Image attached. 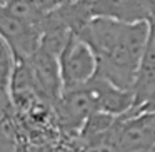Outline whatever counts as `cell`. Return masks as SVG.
Listing matches in <instances>:
<instances>
[{"mask_svg": "<svg viewBox=\"0 0 155 152\" xmlns=\"http://www.w3.org/2000/svg\"><path fill=\"white\" fill-rule=\"evenodd\" d=\"M58 64H60L64 90H72L87 85L97 75L98 70L95 52L77 34L68 39L67 45L58 55Z\"/></svg>", "mask_w": 155, "mask_h": 152, "instance_id": "2", "label": "cell"}, {"mask_svg": "<svg viewBox=\"0 0 155 152\" xmlns=\"http://www.w3.org/2000/svg\"><path fill=\"white\" fill-rule=\"evenodd\" d=\"M28 65H30L32 75H34L37 95L40 99L55 104L64 92L58 55H55L54 52L47 50L40 45V49L28 59Z\"/></svg>", "mask_w": 155, "mask_h": 152, "instance_id": "4", "label": "cell"}, {"mask_svg": "<svg viewBox=\"0 0 155 152\" xmlns=\"http://www.w3.org/2000/svg\"><path fill=\"white\" fill-rule=\"evenodd\" d=\"M17 67V57L8 44L0 37V87L10 90L14 72Z\"/></svg>", "mask_w": 155, "mask_h": 152, "instance_id": "9", "label": "cell"}, {"mask_svg": "<svg viewBox=\"0 0 155 152\" xmlns=\"http://www.w3.org/2000/svg\"><path fill=\"white\" fill-rule=\"evenodd\" d=\"M0 37L15 54L17 60H28L42 44V27L0 10Z\"/></svg>", "mask_w": 155, "mask_h": 152, "instance_id": "3", "label": "cell"}, {"mask_svg": "<svg viewBox=\"0 0 155 152\" xmlns=\"http://www.w3.org/2000/svg\"><path fill=\"white\" fill-rule=\"evenodd\" d=\"M55 110L60 125L65 130L80 132L87 119L94 112H97L95 100L92 92L87 85L72 90H64L57 102H55Z\"/></svg>", "mask_w": 155, "mask_h": 152, "instance_id": "5", "label": "cell"}, {"mask_svg": "<svg viewBox=\"0 0 155 152\" xmlns=\"http://www.w3.org/2000/svg\"><path fill=\"white\" fill-rule=\"evenodd\" d=\"M87 87L94 95L97 112H104L114 117H122V115H127L135 105V97L132 90L120 89L98 75H95L88 82Z\"/></svg>", "mask_w": 155, "mask_h": 152, "instance_id": "7", "label": "cell"}, {"mask_svg": "<svg viewBox=\"0 0 155 152\" xmlns=\"http://www.w3.org/2000/svg\"><path fill=\"white\" fill-rule=\"evenodd\" d=\"M152 20H155V12H153V17H152Z\"/></svg>", "mask_w": 155, "mask_h": 152, "instance_id": "12", "label": "cell"}, {"mask_svg": "<svg viewBox=\"0 0 155 152\" xmlns=\"http://www.w3.org/2000/svg\"><path fill=\"white\" fill-rule=\"evenodd\" d=\"M92 17L112 19L125 24L150 22L155 12V0H92Z\"/></svg>", "mask_w": 155, "mask_h": 152, "instance_id": "6", "label": "cell"}, {"mask_svg": "<svg viewBox=\"0 0 155 152\" xmlns=\"http://www.w3.org/2000/svg\"><path fill=\"white\" fill-rule=\"evenodd\" d=\"M132 92H134V97H135V105L132 110L143 105L155 92V20H150L148 40H147V45H145L143 54H142L140 65H138V72H137V77H135L134 87H132Z\"/></svg>", "mask_w": 155, "mask_h": 152, "instance_id": "8", "label": "cell"}, {"mask_svg": "<svg viewBox=\"0 0 155 152\" xmlns=\"http://www.w3.org/2000/svg\"><path fill=\"white\" fill-rule=\"evenodd\" d=\"M85 152H120L117 149V145L112 140H108V137L102 142H95V144H88L85 147Z\"/></svg>", "mask_w": 155, "mask_h": 152, "instance_id": "10", "label": "cell"}, {"mask_svg": "<svg viewBox=\"0 0 155 152\" xmlns=\"http://www.w3.org/2000/svg\"><path fill=\"white\" fill-rule=\"evenodd\" d=\"M148 32L150 22L125 24L94 17L77 35L84 39L97 55L98 77L120 89L132 90Z\"/></svg>", "mask_w": 155, "mask_h": 152, "instance_id": "1", "label": "cell"}, {"mask_svg": "<svg viewBox=\"0 0 155 152\" xmlns=\"http://www.w3.org/2000/svg\"><path fill=\"white\" fill-rule=\"evenodd\" d=\"M8 2H10V0H0V10H4V8L8 5Z\"/></svg>", "mask_w": 155, "mask_h": 152, "instance_id": "11", "label": "cell"}]
</instances>
